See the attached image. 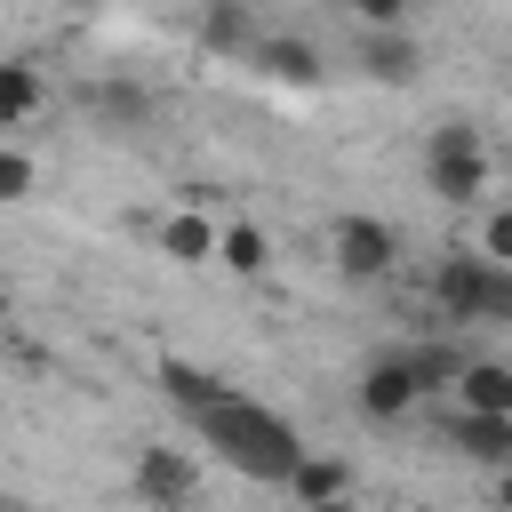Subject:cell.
Returning <instances> with one entry per match:
<instances>
[{"instance_id":"2","label":"cell","mask_w":512,"mask_h":512,"mask_svg":"<svg viewBox=\"0 0 512 512\" xmlns=\"http://www.w3.org/2000/svg\"><path fill=\"white\" fill-rule=\"evenodd\" d=\"M424 184H432L448 208H488V192H496V152H488V136H480L472 120H440V128L424 136Z\"/></svg>"},{"instance_id":"1","label":"cell","mask_w":512,"mask_h":512,"mask_svg":"<svg viewBox=\"0 0 512 512\" xmlns=\"http://www.w3.org/2000/svg\"><path fill=\"white\" fill-rule=\"evenodd\" d=\"M192 440H200L216 464H232L240 480H264V488H288V472H296V456H304V432H296L280 408H264L256 392H232V400L200 408V416H192Z\"/></svg>"},{"instance_id":"21","label":"cell","mask_w":512,"mask_h":512,"mask_svg":"<svg viewBox=\"0 0 512 512\" xmlns=\"http://www.w3.org/2000/svg\"><path fill=\"white\" fill-rule=\"evenodd\" d=\"M32 184H40V168H32V152H16V144H0V200H32Z\"/></svg>"},{"instance_id":"9","label":"cell","mask_w":512,"mask_h":512,"mask_svg":"<svg viewBox=\"0 0 512 512\" xmlns=\"http://www.w3.org/2000/svg\"><path fill=\"white\" fill-rule=\"evenodd\" d=\"M208 192H184V208L160 224V256L168 264H216V240H224V224H208V208H200Z\"/></svg>"},{"instance_id":"3","label":"cell","mask_w":512,"mask_h":512,"mask_svg":"<svg viewBox=\"0 0 512 512\" xmlns=\"http://www.w3.org/2000/svg\"><path fill=\"white\" fill-rule=\"evenodd\" d=\"M328 256H336V272L352 280V288H376V280H392V264H400V232L384 224V216H336L328 224Z\"/></svg>"},{"instance_id":"23","label":"cell","mask_w":512,"mask_h":512,"mask_svg":"<svg viewBox=\"0 0 512 512\" xmlns=\"http://www.w3.org/2000/svg\"><path fill=\"white\" fill-rule=\"evenodd\" d=\"M496 504H504V512H512V472H496Z\"/></svg>"},{"instance_id":"10","label":"cell","mask_w":512,"mask_h":512,"mask_svg":"<svg viewBox=\"0 0 512 512\" xmlns=\"http://www.w3.org/2000/svg\"><path fill=\"white\" fill-rule=\"evenodd\" d=\"M152 376H160V392H168L184 416H200V408H216V400H232V392H240L232 376H216V368H192L184 352H160V360H152Z\"/></svg>"},{"instance_id":"20","label":"cell","mask_w":512,"mask_h":512,"mask_svg":"<svg viewBox=\"0 0 512 512\" xmlns=\"http://www.w3.org/2000/svg\"><path fill=\"white\" fill-rule=\"evenodd\" d=\"M480 256H488V264H512V200L480 208Z\"/></svg>"},{"instance_id":"14","label":"cell","mask_w":512,"mask_h":512,"mask_svg":"<svg viewBox=\"0 0 512 512\" xmlns=\"http://www.w3.org/2000/svg\"><path fill=\"white\" fill-rule=\"evenodd\" d=\"M400 352H408V368H416V392H424V400H448V392H456V376H464V360H472L456 336H424V344H400Z\"/></svg>"},{"instance_id":"13","label":"cell","mask_w":512,"mask_h":512,"mask_svg":"<svg viewBox=\"0 0 512 512\" xmlns=\"http://www.w3.org/2000/svg\"><path fill=\"white\" fill-rule=\"evenodd\" d=\"M448 408H472V416H512V360H464Z\"/></svg>"},{"instance_id":"7","label":"cell","mask_w":512,"mask_h":512,"mask_svg":"<svg viewBox=\"0 0 512 512\" xmlns=\"http://www.w3.org/2000/svg\"><path fill=\"white\" fill-rule=\"evenodd\" d=\"M440 448H456L464 464L512 472V416H472V408H448V416H440Z\"/></svg>"},{"instance_id":"25","label":"cell","mask_w":512,"mask_h":512,"mask_svg":"<svg viewBox=\"0 0 512 512\" xmlns=\"http://www.w3.org/2000/svg\"><path fill=\"white\" fill-rule=\"evenodd\" d=\"M320 512H352V504H320Z\"/></svg>"},{"instance_id":"5","label":"cell","mask_w":512,"mask_h":512,"mask_svg":"<svg viewBox=\"0 0 512 512\" xmlns=\"http://www.w3.org/2000/svg\"><path fill=\"white\" fill-rule=\"evenodd\" d=\"M480 288H488V256H480V248H456V256L432 264V312H440V336L480 328Z\"/></svg>"},{"instance_id":"17","label":"cell","mask_w":512,"mask_h":512,"mask_svg":"<svg viewBox=\"0 0 512 512\" xmlns=\"http://www.w3.org/2000/svg\"><path fill=\"white\" fill-rule=\"evenodd\" d=\"M88 112H96L104 128H144V120H152V96H144L136 80H96V88H88Z\"/></svg>"},{"instance_id":"8","label":"cell","mask_w":512,"mask_h":512,"mask_svg":"<svg viewBox=\"0 0 512 512\" xmlns=\"http://www.w3.org/2000/svg\"><path fill=\"white\" fill-rule=\"evenodd\" d=\"M248 64H256L264 80H280V88H320V80H328L320 48H312V40H296V32H264V40L248 48Z\"/></svg>"},{"instance_id":"16","label":"cell","mask_w":512,"mask_h":512,"mask_svg":"<svg viewBox=\"0 0 512 512\" xmlns=\"http://www.w3.org/2000/svg\"><path fill=\"white\" fill-rule=\"evenodd\" d=\"M40 104H48V80H40V64H24V56H0V128H24Z\"/></svg>"},{"instance_id":"24","label":"cell","mask_w":512,"mask_h":512,"mask_svg":"<svg viewBox=\"0 0 512 512\" xmlns=\"http://www.w3.org/2000/svg\"><path fill=\"white\" fill-rule=\"evenodd\" d=\"M0 512H32V504H24V496H8V488H0Z\"/></svg>"},{"instance_id":"26","label":"cell","mask_w":512,"mask_h":512,"mask_svg":"<svg viewBox=\"0 0 512 512\" xmlns=\"http://www.w3.org/2000/svg\"><path fill=\"white\" fill-rule=\"evenodd\" d=\"M0 320H8V288H0Z\"/></svg>"},{"instance_id":"4","label":"cell","mask_w":512,"mask_h":512,"mask_svg":"<svg viewBox=\"0 0 512 512\" xmlns=\"http://www.w3.org/2000/svg\"><path fill=\"white\" fill-rule=\"evenodd\" d=\"M128 496L152 504V512H192V496H200V456H192V448H168V440H144L136 464H128Z\"/></svg>"},{"instance_id":"22","label":"cell","mask_w":512,"mask_h":512,"mask_svg":"<svg viewBox=\"0 0 512 512\" xmlns=\"http://www.w3.org/2000/svg\"><path fill=\"white\" fill-rule=\"evenodd\" d=\"M352 16H360V32H408V8L416 0H344Z\"/></svg>"},{"instance_id":"6","label":"cell","mask_w":512,"mask_h":512,"mask_svg":"<svg viewBox=\"0 0 512 512\" xmlns=\"http://www.w3.org/2000/svg\"><path fill=\"white\" fill-rule=\"evenodd\" d=\"M352 400H360V416H368V424H400V416L424 400V392H416L408 352H376V360L360 368V392H352Z\"/></svg>"},{"instance_id":"15","label":"cell","mask_w":512,"mask_h":512,"mask_svg":"<svg viewBox=\"0 0 512 512\" xmlns=\"http://www.w3.org/2000/svg\"><path fill=\"white\" fill-rule=\"evenodd\" d=\"M264 32H256V8L248 0H200V48L216 56H248Z\"/></svg>"},{"instance_id":"11","label":"cell","mask_w":512,"mask_h":512,"mask_svg":"<svg viewBox=\"0 0 512 512\" xmlns=\"http://www.w3.org/2000/svg\"><path fill=\"white\" fill-rule=\"evenodd\" d=\"M360 72L376 88H416L424 80V48L408 32H360Z\"/></svg>"},{"instance_id":"12","label":"cell","mask_w":512,"mask_h":512,"mask_svg":"<svg viewBox=\"0 0 512 512\" xmlns=\"http://www.w3.org/2000/svg\"><path fill=\"white\" fill-rule=\"evenodd\" d=\"M288 496H296L304 512H320V504H352V464H344V456L304 448V456H296V472H288Z\"/></svg>"},{"instance_id":"19","label":"cell","mask_w":512,"mask_h":512,"mask_svg":"<svg viewBox=\"0 0 512 512\" xmlns=\"http://www.w3.org/2000/svg\"><path fill=\"white\" fill-rule=\"evenodd\" d=\"M480 328H512V264H488V288H480Z\"/></svg>"},{"instance_id":"18","label":"cell","mask_w":512,"mask_h":512,"mask_svg":"<svg viewBox=\"0 0 512 512\" xmlns=\"http://www.w3.org/2000/svg\"><path fill=\"white\" fill-rule=\"evenodd\" d=\"M216 264H224V272H240V280H256V272L272 264V232H264V224H224Z\"/></svg>"}]
</instances>
